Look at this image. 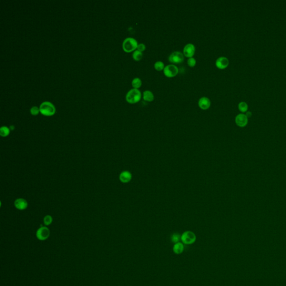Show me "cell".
Here are the masks:
<instances>
[{
	"mask_svg": "<svg viewBox=\"0 0 286 286\" xmlns=\"http://www.w3.org/2000/svg\"><path fill=\"white\" fill-rule=\"evenodd\" d=\"M39 109L41 114L46 116H52L55 113V107L52 103L48 101L41 103Z\"/></svg>",
	"mask_w": 286,
	"mask_h": 286,
	"instance_id": "cell-1",
	"label": "cell"
},
{
	"mask_svg": "<svg viewBox=\"0 0 286 286\" xmlns=\"http://www.w3.org/2000/svg\"><path fill=\"white\" fill-rule=\"evenodd\" d=\"M245 115H246V116H247L248 118H249L250 117H252V113L250 111H247V112H246V114Z\"/></svg>",
	"mask_w": 286,
	"mask_h": 286,
	"instance_id": "cell-26",
	"label": "cell"
},
{
	"mask_svg": "<svg viewBox=\"0 0 286 286\" xmlns=\"http://www.w3.org/2000/svg\"><path fill=\"white\" fill-rule=\"evenodd\" d=\"M196 48L195 45L191 43L187 44L184 46L183 48V55L186 57L191 58L194 55L195 53Z\"/></svg>",
	"mask_w": 286,
	"mask_h": 286,
	"instance_id": "cell-9",
	"label": "cell"
},
{
	"mask_svg": "<svg viewBox=\"0 0 286 286\" xmlns=\"http://www.w3.org/2000/svg\"><path fill=\"white\" fill-rule=\"evenodd\" d=\"M137 49L138 50H139L140 52H143V51H144L145 49H146V46L143 43H140L138 45V48H137Z\"/></svg>",
	"mask_w": 286,
	"mask_h": 286,
	"instance_id": "cell-25",
	"label": "cell"
},
{
	"mask_svg": "<svg viewBox=\"0 0 286 286\" xmlns=\"http://www.w3.org/2000/svg\"><path fill=\"white\" fill-rule=\"evenodd\" d=\"M235 123L237 126L240 127H246L248 123V118L244 114L237 115L235 118Z\"/></svg>",
	"mask_w": 286,
	"mask_h": 286,
	"instance_id": "cell-8",
	"label": "cell"
},
{
	"mask_svg": "<svg viewBox=\"0 0 286 286\" xmlns=\"http://www.w3.org/2000/svg\"><path fill=\"white\" fill-rule=\"evenodd\" d=\"M39 112H40V109L37 107L33 106L30 109V113L34 116H36L37 115L39 114Z\"/></svg>",
	"mask_w": 286,
	"mask_h": 286,
	"instance_id": "cell-24",
	"label": "cell"
},
{
	"mask_svg": "<svg viewBox=\"0 0 286 286\" xmlns=\"http://www.w3.org/2000/svg\"><path fill=\"white\" fill-rule=\"evenodd\" d=\"M238 109L241 112H246L248 109V105L245 102H240L238 105Z\"/></svg>",
	"mask_w": 286,
	"mask_h": 286,
	"instance_id": "cell-19",
	"label": "cell"
},
{
	"mask_svg": "<svg viewBox=\"0 0 286 286\" xmlns=\"http://www.w3.org/2000/svg\"><path fill=\"white\" fill-rule=\"evenodd\" d=\"M143 99L147 102H151L154 99V96L151 91L147 90L143 92Z\"/></svg>",
	"mask_w": 286,
	"mask_h": 286,
	"instance_id": "cell-14",
	"label": "cell"
},
{
	"mask_svg": "<svg viewBox=\"0 0 286 286\" xmlns=\"http://www.w3.org/2000/svg\"><path fill=\"white\" fill-rule=\"evenodd\" d=\"M143 54L142 52L136 50L133 54V58L136 61H139L143 58Z\"/></svg>",
	"mask_w": 286,
	"mask_h": 286,
	"instance_id": "cell-18",
	"label": "cell"
},
{
	"mask_svg": "<svg viewBox=\"0 0 286 286\" xmlns=\"http://www.w3.org/2000/svg\"><path fill=\"white\" fill-rule=\"evenodd\" d=\"M198 106L202 110H207L211 106V101L208 97H202L198 101Z\"/></svg>",
	"mask_w": 286,
	"mask_h": 286,
	"instance_id": "cell-13",
	"label": "cell"
},
{
	"mask_svg": "<svg viewBox=\"0 0 286 286\" xmlns=\"http://www.w3.org/2000/svg\"><path fill=\"white\" fill-rule=\"evenodd\" d=\"M138 45V41L135 39L130 37H127L123 41V50L127 53H130L137 49Z\"/></svg>",
	"mask_w": 286,
	"mask_h": 286,
	"instance_id": "cell-3",
	"label": "cell"
},
{
	"mask_svg": "<svg viewBox=\"0 0 286 286\" xmlns=\"http://www.w3.org/2000/svg\"><path fill=\"white\" fill-rule=\"evenodd\" d=\"M184 250V246L181 243H177L173 246V252L176 254H180Z\"/></svg>",
	"mask_w": 286,
	"mask_h": 286,
	"instance_id": "cell-15",
	"label": "cell"
},
{
	"mask_svg": "<svg viewBox=\"0 0 286 286\" xmlns=\"http://www.w3.org/2000/svg\"><path fill=\"white\" fill-rule=\"evenodd\" d=\"M132 179V174L131 173L127 171H125L121 172L119 176V180L123 183H127L130 182Z\"/></svg>",
	"mask_w": 286,
	"mask_h": 286,
	"instance_id": "cell-12",
	"label": "cell"
},
{
	"mask_svg": "<svg viewBox=\"0 0 286 286\" xmlns=\"http://www.w3.org/2000/svg\"><path fill=\"white\" fill-rule=\"evenodd\" d=\"M164 75L168 78L174 77L179 72V70L174 64H169L165 67L163 70Z\"/></svg>",
	"mask_w": 286,
	"mask_h": 286,
	"instance_id": "cell-6",
	"label": "cell"
},
{
	"mask_svg": "<svg viewBox=\"0 0 286 286\" xmlns=\"http://www.w3.org/2000/svg\"><path fill=\"white\" fill-rule=\"evenodd\" d=\"M36 236L38 240L44 241L46 240L50 236V230L46 226H41L40 228L37 229Z\"/></svg>",
	"mask_w": 286,
	"mask_h": 286,
	"instance_id": "cell-7",
	"label": "cell"
},
{
	"mask_svg": "<svg viewBox=\"0 0 286 286\" xmlns=\"http://www.w3.org/2000/svg\"><path fill=\"white\" fill-rule=\"evenodd\" d=\"M10 133V129L7 127H2L0 129V135L2 137H6Z\"/></svg>",
	"mask_w": 286,
	"mask_h": 286,
	"instance_id": "cell-16",
	"label": "cell"
},
{
	"mask_svg": "<svg viewBox=\"0 0 286 286\" xmlns=\"http://www.w3.org/2000/svg\"><path fill=\"white\" fill-rule=\"evenodd\" d=\"M142 98V93L138 89L133 88L130 90L126 95L127 102L131 104H134L140 101Z\"/></svg>",
	"mask_w": 286,
	"mask_h": 286,
	"instance_id": "cell-2",
	"label": "cell"
},
{
	"mask_svg": "<svg viewBox=\"0 0 286 286\" xmlns=\"http://www.w3.org/2000/svg\"><path fill=\"white\" fill-rule=\"evenodd\" d=\"M165 68L163 63L162 61H156L154 64V68L158 71H161L164 70Z\"/></svg>",
	"mask_w": 286,
	"mask_h": 286,
	"instance_id": "cell-20",
	"label": "cell"
},
{
	"mask_svg": "<svg viewBox=\"0 0 286 286\" xmlns=\"http://www.w3.org/2000/svg\"><path fill=\"white\" fill-rule=\"evenodd\" d=\"M142 85V80L139 78H135L132 81V86L135 89H138Z\"/></svg>",
	"mask_w": 286,
	"mask_h": 286,
	"instance_id": "cell-17",
	"label": "cell"
},
{
	"mask_svg": "<svg viewBox=\"0 0 286 286\" xmlns=\"http://www.w3.org/2000/svg\"><path fill=\"white\" fill-rule=\"evenodd\" d=\"M43 222L46 226L50 225L53 222V217L50 215H46L44 217Z\"/></svg>",
	"mask_w": 286,
	"mask_h": 286,
	"instance_id": "cell-21",
	"label": "cell"
},
{
	"mask_svg": "<svg viewBox=\"0 0 286 286\" xmlns=\"http://www.w3.org/2000/svg\"><path fill=\"white\" fill-rule=\"evenodd\" d=\"M215 64L217 68H218L219 69L224 70L226 68L229 66V59L225 57H221L216 61Z\"/></svg>",
	"mask_w": 286,
	"mask_h": 286,
	"instance_id": "cell-10",
	"label": "cell"
},
{
	"mask_svg": "<svg viewBox=\"0 0 286 286\" xmlns=\"http://www.w3.org/2000/svg\"><path fill=\"white\" fill-rule=\"evenodd\" d=\"M9 128H10V129L11 130H13L14 129H15V127H14V126H12H12H11V127H10Z\"/></svg>",
	"mask_w": 286,
	"mask_h": 286,
	"instance_id": "cell-27",
	"label": "cell"
},
{
	"mask_svg": "<svg viewBox=\"0 0 286 286\" xmlns=\"http://www.w3.org/2000/svg\"><path fill=\"white\" fill-rule=\"evenodd\" d=\"M187 64L190 67H193L196 64V60L194 58H189L187 60Z\"/></svg>",
	"mask_w": 286,
	"mask_h": 286,
	"instance_id": "cell-23",
	"label": "cell"
},
{
	"mask_svg": "<svg viewBox=\"0 0 286 286\" xmlns=\"http://www.w3.org/2000/svg\"><path fill=\"white\" fill-rule=\"evenodd\" d=\"M196 240V236L195 233L191 231H185L181 235V240L185 244H192Z\"/></svg>",
	"mask_w": 286,
	"mask_h": 286,
	"instance_id": "cell-4",
	"label": "cell"
},
{
	"mask_svg": "<svg viewBox=\"0 0 286 286\" xmlns=\"http://www.w3.org/2000/svg\"><path fill=\"white\" fill-rule=\"evenodd\" d=\"M168 60L173 64H180L184 61V55L179 51H175L171 54Z\"/></svg>",
	"mask_w": 286,
	"mask_h": 286,
	"instance_id": "cell-5",
	"label": "cell"
},
{
	"mask_svg": "<svg viewBox=\"0 0 286 286\" xmlns=\"http://www.w3.org/2000/svg\"><path fill=\"white\" fill-rule=\"evenodd\" d=\"M180 239H181V236L179 234L174 233L172 235L171 240H172L173 243H174L175 244L177 243H179Z\"/></svg>",
	"mask_w": 286,
	"mask_h": 286,
	"instance_id": "cell-22",
	"label": "cell"
},
{
	"mask_svg": "<svg viewBox=\"0 0 286 286\" xmlns=\"http://www.w3.org/2000/svg\"><path fill=\"white\" fill-rule=\"evenodd\" d=\"M14 205L15 207L19 210H24L28 207V202L24 198H19L15 201Z\"/></svg>",
	"mask_w": 286,
	"mask_h": 286,
	"instance_id": "cell-11",
	"label": "cell"
}]
</instances>
